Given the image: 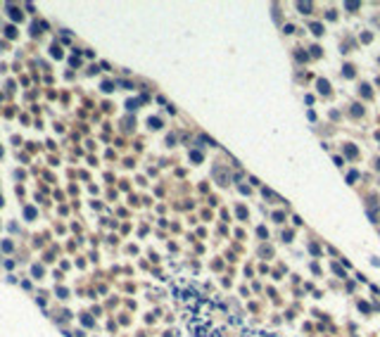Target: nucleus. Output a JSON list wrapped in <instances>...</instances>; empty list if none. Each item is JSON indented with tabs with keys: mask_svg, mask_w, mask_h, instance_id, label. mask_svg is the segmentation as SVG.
<instances>
[{
	"mask_svg": "<svg viewBox=\"0 0 380 337\" xmlns=\"http://www.w3.org/2000/svg\"><path fill=\"white\" fill-rule=\"evenodd\" d=\"M0 204H3V197H0Z\"/></svg>",
	"mask_w": 380,
	"mask_h": 337,
	"instance_id": "obj_1",
	"label": "nucleus"
}]
</instances>
